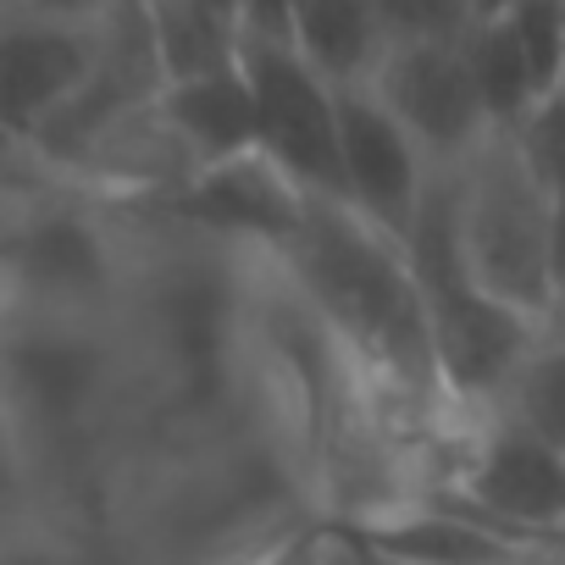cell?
Instances as JSON below:
<instances>
[{"label": "cell", "instance_id": "15", "mask_svg": "<svg viewBox=\"0 0 565 565\" xmlns=\"http://www.w3.org/2000/svg\"><path fill=\"white\" fill-rule=\"evenodd\" d=\"M504 18L532 62L537 89H565V0H515Z\"/></svg>", "mask_w": 565, "mask_h": 565}, {"label": "cell", "instance_id": "20", "mask_svg": "<svg viewBox=\"0 0 565 565\" xmlns=\"http://www.w3.org/2000/svg\"><path fill=\"white\" fill-rule=\"evenodd\" d=\"M471 7H477V18H504L515 0H471Z\"/></svg>", "mask_w": 565, "mask_h": 565}, {"label": "cell", "instance_id": "4", "mask_svg": "<svg viewBox=\"0 0 565 565\" xmlns=\"http://www.w3.org/2000/svg\"><path fill=\"white\" fill-rule=\"evenodd\" d=\"M156 205L167 216H178L183 227H194V233L282 249V244H295V233L306 227L311 189L282 167L266 145H255L244 156L200 167L183 189L161 194Z\"/></svg>", "mask_w": 565, "mask_h": 565}, {"label": "cell", "instance_id": "16", "mask_svg": "<svg viewBox=\"0 0 565 565\" xmlns=\"http://www.w3.org/2000/svg\"><path fill=\"white\" fill-rule=\"evenodd\" d=\"M510 134H515V145H521L526 167L548 183V194H554V200H565V89L537 95V106H532Z\"/></svg>", "mask_w": 565, "mask_h": 565}, {"label": "cell", "instance_id": "10", "mask_svg": "<svg viewBox=\"0 0 565 565\" xmlns=\"http://www.w3.org/2000/svg\"><path fill=\"white\" fill-rule=\"evenodd\" d=\"M161 106L178 122V134L189 139V150L200 156V167L244 156V150L260 145V106H255L244 67H222V73H205V78L167 84Z\"/></svg>", "mask_w": 565, "mask_h": 565}, {"label": "cell", "instance_id": "12", "mask_svg": "<svg viewBox=\"0 0 565 565\" xmlns=\"http://www.w3.org/2000/svg\"><path fill=\"white\" fill-rule=\"evenodd\" d=\"M150 18H156V40H161V62L172 84L238 67L244 23L233 7H216V0H150Z\"/></svg>", "mask_w": 565, "mask_h": 565}, {"label": "cell", "instance_id": "2", "mask_svg": "<svg viewBox=\"0 0 565 565\" xmlns=\"http://www.w3.org/2000/svg\"><path fill=\"white\" fill-rule=\"evenodd\" d=\"M238 67L255 89V106H260V145L311 194L350 200L339 84H328L295 40H271V34H249V29L238 45Z\"/></svg>", "mask_w": 565, "mask_h": 565}, {"label": "cell", "instance_id": "18", "mask_svg": "<svg viewBox=\"0 0 565 565\" xmlns=\"http://www.w3.org/2000/svg\"><path fill=\"white\" fill-rule=\"evenodd\" d=\"M238 23L249 34H271V40H295V0H233Z\"/></svg>", "mask_w": 565, "mask_h": 565}, {"label": "cell", "instance_id": "7", "mask_svg": "<svg viewBox=\"0 0 565 565\" xmlns=\"http://www.w3.org/2000/svg\"><path fill=\"white\" fill-rule=\"evenodd\" d=\"M100 34L95 18H40L23 7H7V34H0V111L7 134L29 139L67 95H78L95 73Z\"/></svg>", "mask_w": 565, "mask_h": 565}, {"label": "cell", "instance_id": "19", "mask_svg": "<svg viewBox=\"0 0 565 565\" xmlns=\"http://www.w3.org/2000/svg\"><path fill=\"white\" fill-rule=\"evenodd\" d=\"M7 7H23V12H40V18H100L106 12V0H7Z\"/></svg>", "mask_w": 565, "mask_h": 565}, {"label": "cell", "instance_id": "5", "mask_svg": "<svg viewBox=\"0 0 565 565\" xmlns=\"http://www.w3.org/2000/svg\"><path fill=\"white\" fill-rule=\"evenodd\" d=\"M339 128H344V178H350V205H361L377 227L394 238H411L433 161L416 145V134L388 111V100L372 84L339 89Z\"/></svg>", "mask_w": 565, "mask_h": 565}, {"label": "cell", "instance_id": "11", "mask_svg": "<svg viewBox=\"0 0 565 565\" xmlns=\"http://www.w3.org/2000/svg\"><path fill=\"white\" fill-rule=\"evenodd\" d=\"M295 45L339 89L372 84L377 62L388 56L377 0H295Z\"/></svg>", "mask_w": 565, "mask_h": 565}, {"label": "cell", "instance_id": "8", "mask_svg": "<svg viewBox=\"0 0 565 565\" xmlns=\"http://www.w3.org/2000/svg\"><path fill=\"white\" fill-rule=\"evenodd\" d=\"M12 289L45 311L106 306L117 295V249L84 205H40L12 222Z\"/></svg>", "mask_w": 565, "mask_h": 565}, {"label": "cell", "instance_id": "6", "mask_svg": "<svg viewBox=\"0 0 565 565\" xmlns=\"http://www.w3.org/2000/svg\"><path fill=\"white\" fill-rule=\"evenodd\" d=\"M344 532L394 565H543L565 543V537H554V543L521 537V532L493 526L444 499H405L383 515L350 521Z\"/></svg>", "mask_w": 565, "mask_h": 565}, {"label": "cell", "instance_id": "14", "mask_svg": "<svg viewBox=\"0 0 565 565\" xmlns=\"http://www.w3.org/2000/svg\"><path fill=\"white\" fill-rule=\"evenodd\" d=\"M493 416H504V422L548 438L554 449H565V328H548L532 344V355L504 383Z\"/></svg>", "mask_w": 565, "mask_h": 565}, {"label": "cell", "instance_id": "17", "mask_svg": "<svg viewBox=\"0 0 565 565\" xmlns=\"http://www.w3.org/2000/svg\"><path fill=\"white\" fill-rule=\"evenodd\" d=\"M383 12V34L388 45H411V40H460L477 23L471 0H377Z\"/></svg>", "mask_w": 565, "mask_h": 565}, {"label": "cell", "instance_id": "13", "mask_svg": "<svg viewBox=\"0 0 565 565\" xmlns=\"http://www.w3.org/2000/svg\"><path fill=\"white\" fill-rule=\"evenodd\" d=\"M466 56H471V78L482 89V106L493 117V128H515L532 106H537V78L532 62L510 29V18H477L466 34Z\"/></svg>", "mask_w": 565, "mask_h": 565}, {"label": "cell", "instance_id": "1", "mask_svg": "<svg viewBox=\"0 0 565 565\" xmlns=\"http://www.w3.org/2000/svg\"><path fill=\"white\" fill-rule=\"evenodd\" d=\"M455 172V227L477 289L554 322V222L559 200L526 167L510 128H493Z\"/></svg>", "mask_w": 565, "mask_h": 565}, {"label": "cell", "instance_id": "3", "mask_svg": "<svg viewBox=\"0 0 565 565\" xmlns=\"http://www.w3.org/2000/svg\"><path fill=\"white\" fill-rule=\"evenodd\" d=\"M471 34V29H466ZM460 40H411L388 45V56L372 73V89L388 100V111L416 134L433 167H460L488 134L493 117L482 106V89L471 78V56Z\"/></svg>", "mask_w": 565, "mask_h": 565}, {"label": "cell", "instance_id": "9", "mask_svg": "<svg viewBox=\"0 0 565 565\" xmlns=\"http://www.w3.org/2000/svg\"><path fill=\"white\" fill-rule=\"evenodd\" d=\"M455 482L493 515L543 537H565V449H554L548 438L488 416Z\"/></svg>", "mask_w": 565, "mask_h": 565}]
</instances>
